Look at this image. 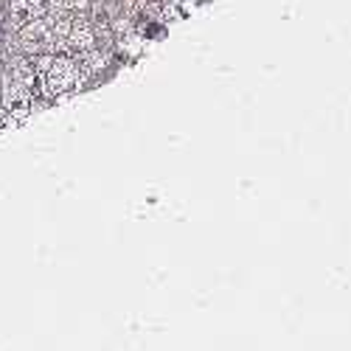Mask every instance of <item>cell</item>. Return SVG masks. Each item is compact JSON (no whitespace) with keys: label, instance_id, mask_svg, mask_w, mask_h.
Wrapping results in <instances>:
<instances>
[{"label":"cell","instance_id":"1","mask_svg":"<svg viewBox=\"0 0 351 351\" xmlns=\"http://www.w3.org/2000/svg\"><path fill=\"white\" fill-rule=\"evenodd\" d=\"M6 9H9L6 23L14 28V32H17L20 25H25L28 20H34V17H37V9L28 3V0H6Z\"/></svg>","mask_w":351,"mask_h":351},{"label":"cell","instance_id":"2","mask_svg":"<svg viewBox=\"0 0 351 351\" xmlns=\"http://www.w3.org/2000/svg\"><path fill=\"white\" fill-rule=\"evenodd\" d=\"M53 9L56 12H65V14H87V9H90V0H56Z\"/></svg>","mask_w":351,"mask_h":351},{"label":"cell","instance_id":"3","mask_svg":"<svg viewBox=\"0 0 351 351\" xmlns=\"http://www.w3.org/2000/svg\"><path fill=\"white\" fill-rule=\"evenodd\" d=\"M34 9H37V14H48L53 6H56V0H28Z\"/></svg>","mask_w":351,"mask_h":351},{"label":"cell","instance_id":"4","mask_svg":"<svg viewBox=\"0 0 351 351\" xmlns=\"http://www.w3.org/2000/svg\"><path fill=\"white\" fill-rule=\"evenodd\" d=\"M163 3H174V6H180V3H183V0H163Z\"/></svg>","mask_w":351,"mask_h":351},{"label":"cell","instance_id":"5","mask_svg":"<svg viewBox=\"0 0 351 351\" xmlns=\"http://www.w3.org/2000/svg\"><path fill=\"white\" fill-rule=\"evenodd\" d=\"M3 6H6V0H0V14H3Z\"/></svg>","mask_w":351,"mask_h":351},{"label":"cell","instance_id":"6","mask_svg":"<svg viewBox=\"0 0 351 351\" xmlns=\"http://www.w3.org/2000/svg\"><path fill=\"white\" fill-rule=\"evenodd\" d=\"M3 60H6V56H3V53H0V68H3Z\"/></svg>","mask_w":351,"mask_h":351}]
</instances>
